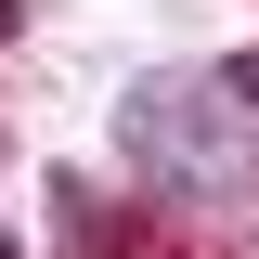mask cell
Returning a JSON list of instances; mask_svg holds the SVG:
<instances>
[{
    "label": "cell",
    "instance_id": "6da1fadb",
    "mask_svg": "<svg viewBox=\"0 0 259 259\" xmlns=\"http://www.w3.org/2000/svg\"><path fill=\"white\" fill-rule=\"evenodd\" d=\"M130 156L156 168L168 194H233V182H246V143H233V104L182 91V78L130 91Z\"/></svg>",
    "mask_w": 259,
    "mask_h": 259
},
{
    "label": "cell",
    "instance_id": "7a4b0ae2",
    "mask_svg": "<svg viewBox=\"0 0 259 259\" xmlns=\"http://www.w3.org/2000/svg\"><path fill=\"white\" fill-rule=\"evenodd\" d=\"M78 233H91V259H194V246H168L156 221H104V207H91Z\"/></svg>",
    "mask_w": 259,
    "mask_h": 259
},
{
    "label": "cell",
    "instance_id": "3957f363",
    "mask_svg": "<svg viewBox=\"0 0 259 259\" xmlns=\"http://www.w3.org/2000/svg\"><path fill=\"white\" fill-rule=\"evenodd\" d=\"M221 104H259V52H233V78H221Z\"/></svg>",
    "mask_w": 259,
    "mask_h": 259
},
{
    "label": "cell",
    "instance_id": "277c9868",
    "mask_svg": "<svg viewBox=\"0 0 259 259\" xmlns=\"http://www.w3.org/2000/svg\"><path fill=\"white\" fill-rule=\"evenodd\" d=\"M13 26H26V0H0V39H13Z\"/></svg>",
    "mask_w": 259,
    "mask_h": 259
},
{
    "label": "cell",
    "instance_id": "5b68a950",
    "mask_svg": "<svg viewBox=\"0 0 259 259\" xmlns=\"http://www.w3.org/2000/svg\"><path fill=\"white\" fill-rule=\"evenodd\" d=\"M0 259H13V233H0Z\"/></svg>",
    "mask_w": 259,
    "mask_h": 259
}]
</instances>
